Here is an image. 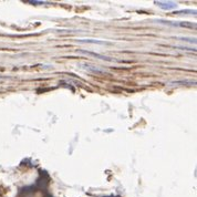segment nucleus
<instances>
[{"label":"nucleus","mask_w":197,"mask_h":197,"mask_svg":"<svg viewBox=\"0 0 197 197\" xmlns=\"http://www.w3.org/2000/svg\"><path fill=\"white\" fill-rule=\"evenodd\" d=\"M78 53H82V54H85V55H92L93 58H97V59H100V60H103V61H114L117 62V60L113 58H109L107 55H103V54H99V53H95V52H92V51H87V50H78Z\"/></svg>","instance_id":"1"},{"label":"nucleus","mask_w":197,"mask_h":197,"mask_svg":"<svg viewBox=\"0 0 197 197\" xmlns=\"http://www.w3.org/2000/svg\"><path fill=\"white\" fill-rule=\"evenodd\" d=\"M79 43H93V44H100V45H111L112 43L107 41H101V40H79Z\"/></svg>","instance_id":"2"},{"label":"nucleus","mask_w":197,"mask_h":197,"mask_svg":"<svg viewBox=\"0 0 197 197\" xmlns=\"http://www.w3.org/2000/svg\"><path fill=\"white\" fill-rule=\"evenodd\" d=\"M82 68L85 69L87 71H90V72H94V73H103L104 70L102 69H99L97 67H94V65H89V64H84L82 65Z\"/></svg>","instance_id":"3"},{"label":"nucleus","mask_w":197,"mask_h":197,"mask_svg":"<svg viewBox=\"0 0 197 197\" xmlns=\"http://www.w3.org/2000/svg\"><path fill=\"white\" fill-rule=\"evenodd\" d=\"M159 7H162L163 9H173L176 7V3L175 2H156Z\"/></svg>","instance_id":"4"},{"label":"nucleus","mask_w":197,"mask_h":197,"mask_svg":"<svg viewBox=\"0 0 197 197\" xmlns=\"http://www.w3.org/2000/svg\"><path fill=\"white\" fill-rule=\"evenodd\" d=\"M179 40H183V41H187V42H189V43H196V40L195 39H193V40H189L188 38H182V39H179Z\"/></svg>","instance_id":"5"}]
</instances>
